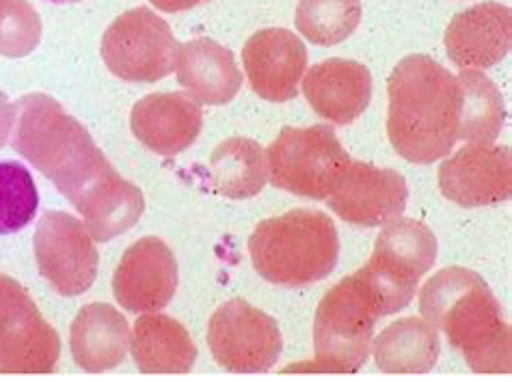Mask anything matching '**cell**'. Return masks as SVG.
Wrapping results in <instances>:
<instances>
[{
    "label": "cell",
    "mask_w": 512,
    "mask_h": 382,
    "mask_svg": "<svg viewBox=\"0 0 512 382\" xmlns=\"http://www.w3.org/2000/svg\"><path fill=\"white\" fill-rule=\"evenodd\" d=\"M389 143L413 165H433L452 154L461 126L458 78L426 54L404 57L387 80Z\"/></svg>",
    "instance_id": "6da1fadb"
},
{
    "label": "cell",
    "mask_w": 512,
    "mask_h": 382,
    "mask_svg": "<svg viewBox=\"0 0 512 382\" xmlns=\"http://www.w3.org/2000/svg\"><path fill=\"white\" fill-rule=\"evenodd\" d=\"M420 311L476 374L512 372L510 324L478 272L461 266L439 270L420 292Z\"/></svg>",
    "instance_id": "7a4b0ae2"
},
{
    "label": "cell",
    "mask_w": 512,
    "mask_h": 382,
    "mask_svg": "<svg viewBox=\"0 0 512 382\" xmlns=\"http://www.w3.org/2000/svg\"><path fill=\"white\" fill-rule=\"evenodd\" d=\"M11 145L52 180L72 206L115 173L87 128L46 93L22 95L16 102Z\"/></svg>",
    "instance_id": "3957f363"
},
{
    "label": "cell",
    "mask_w": 512,
    "mask_h": 382,
    "mask_svg": "<svg viewBox=\"0 0 512 382\" xmlns=\"http://www.w3.org/2000/svg\"><path fill=\"white\" fill-rule=\"evenodd\" d=\"M249 255L264 281L303 288L327 279L338 266V227L320 210H290L253 229Z\"/></svg>",
    "instance_id": "277c9868"
},
{
    "label": "cell",
    "mask_w": 512,
    "mask_h": 382,
    "mask_svg": "<svg viewBox=\"0 0 512 382\" xmlns=\"http://www.w3.org/2000/svg\"><path fill=\"white\" fill-rule=\"evenodd\" d=\"M379 318H383L381 300L366 275L357 270L335 283L320 300L314 318V363L288 367L286 372H359L370 357Z\"/></svg>",
    "instance_id": "5b68a950"
},
{
    "label": "cell",
    "mask_w": 512,
    "mask_h": 382,
    "mask_svg": "<svg viewBox=\"0 0 512 382\" xmlns=\"http://www.w3.org/2000/svg\"><path fill=\"white\" fill-rule=\"evenodd\" d=\"M268 182L292 195L322 201L338 186L350 156L333 126L284 128L266 149Z\"/></svg>",
    "instance_id": "8992f818"
},
{
    "label": "cell",
    "mask_w": 512,
    "mask_h": 382,
    "mask_svg": "<svg viewBox=\"0 0 512 382\" xmlns=\"http://www.w3.org/2000/svg\"><path fill=\"white\" fill-rule=\"evenodd\" d=\"M435 262L437 238L424 223L398 216L383 225L370 262L361 268L381 300L383 318L411 303L420 279Z\"/></svg>",
    "instance_id": "52a82bcc"
},
{
    "label": "cell",
    "mask_w": 512,
    "mask_h": 382,
    "mask_svg": "<svg viewBox=\"0 0 512 382\" xmlns=\"http://www.w3.org/2000/svg\"><path fill=\"white\" fill-rule=\"evenodd\" d=\"M178 39L150 7L121 13L102 35L100 52L109 72L124 83L152 85L175 72Z\"/></svg>",
    "instance_id": "ba28073f"
},
{
    "label": "cell",
    "mask_w": 512,
    "mask_h": 382,
    "mask_svg": "<svg viewBox=\"0 0 512 382\" xmlns=\"http://www.w3.org/2000/svg\"><path fill=\"white\" fill-rule=\"evenodd\" d=\"M61 357L57 331L22 285L0 275V374H52Z\"/></svg>",
    "instance_id": "9c48e42d"
},
{
    "label": "cell",
    "mask_w": 512,
    "mask_h": 382,
    "mask_svg": "<svg viewBox=\"0 0 512 382\" xmlns=\"http://www.w3.org/2000/svg\"><path fill=\"white\" fill-rule=\"evenodd\" d=\"M212 357L232 374L271 372L284 350L279 324L247 300L234 298L214 311L208 324Z\"/></svg>",
    "instance_id": "30bf717a"
},
{
    "label": "cell",
    "mask_w": 512,
    "mask_h": 382,
    "mask_svg": "<svg viewBox=\"0 0 512 382\" xmlns=\"http://www.w3.org/2000/svg\"><path fill=\"white\" fill-rule=\"evenodd\" d=\"M39 275L61 296L85 294L98 277L100 255L85 223L67 212H44L35 229Z\"/></svg>",
    "instance_id": "8fae6325"
},
{
    "label": "cell",
    "mask_w": 512,
    "mask_h": 382,
    "mask_svg": "<svg viewBox=\"0 0 512 382\" xmlns=\"http://www.w3.org/2000/svg\"><path fill=\"white\" fill-rule=\"evenodd\" d=\"M439 190L461 208H487L512 195L510 147L465 143L439 167Z\"/></svg>",
    "instance_id": "7c38bea8"
},
{
    "label": "cell",
    "mask_w": 512,
    "mask_h": 382,
    "mask_svg": "<svg viewBox=\"0 0 512 382\" xmlns=\"http://www.w3.org/2000/svg\"><path fill=\"white\" fill-rule=\"evenodd\" d=\"M407 199L409 186L398 171L350 160L327 203L344 223L370 229L402 216Z\"/></svg>",
    "instance_id": "4fadbf2b"
},
{
    "label": "cell",
    "mask_w": 512,
    "mask_h": 382,
    "mask_svg": "<svg viewBox=\"0 0 512 382\" xmlns=\"http://www.w3.org/2000/svg\"><path fill=\"white\" fill-rule=\"evenodd\" d=\"M178 290V262L167 244L147 236L126 249L113 275L117 303L132 313L163 311Z\"/></svg>",
    "instance_id": "5bb4252c"
},
{
    "label": "cell",
    "mask_w": 512,
    "mask_h": 382,
    "mask_svg": "<svg viewBox=\"0 0 512 382\" xmlns=\"http://www.w3.org/2000/svg\"><path fill=\"white\" fill-rule=\"evenodd\" d=\"M242 65L255 95L266 102H290L299 95L307 70V48L288 29H262L247 39Z\"/></svg>",
    "instance_id": "9a60e30c"
},
{
    "label": "cell",
    "mask_w": 512,
    "mask_h": 382,
    "mask_svg": "<svg viewBox=\"0 0 512 382\" xmlns=\"http://www.w3.org/2000/svg\"><path fill=\"white\" fill-rule=\"evenodd\" d=\"M201 126V104L186 91L150 93L134 104L130 113V128L139 143L167 158L191 147Z\"/></svg>",
    "instance_id": "2e32d148"
},
{
    "label": "cell",
    "mask_w": 512,
    "mask_h": 382,
    "mask_svg": "<svg viewBox=\"0 0 512 382\" xmlns=\"http://www.w3.org/2000/svg\"><path fill=\"white\" fill-rule=\"evenodd\" d=\"M512 13L508 5L480 3L452 18L446 31L450 61L461 70H487L508 57Z\"/></svg>",
    "instance_id": "e0dca14e"
},
{
    "label": "cell",
    "mask_w": 512,
    "mask_h": 382,
    "mask_svg": "<svg viewBox=\"0 0 512 382\" xmlns=\"http://www.w3.org/2000/svg\"><path fill=\"white\" fill-rule=\"evenodd\" d=\"M309 106L333 126H348L372 100V74L350 59H327L305 70L301 85Z\"/></svg>",
    "instance_id": "ac0fdd59"
},
{
    "label": "cell",
    "mask_w": 512,
    "mask_h": 382,
    "mask_svg": "<svg viewBox=\"0 0 512 382\" xmlns=\"http://www.w3.org/2000/svg\"><path fill=\"white\" fill-rule=\"evenodd\" d=\"M175 76L193 100L208 106L229 104L242 87V72L234 61V52L210 37L180 44Z\"/></svg>",
    "instance_id": "d6986e66"
},
{
    "label": "cell",
    "mask_w": 512,
    "mask_h": 382,
    "mask_svg": "<svg viewBox=\"0 0 512 382\" xmlns=\"http://www.w3.org/2000/svg\"><path fill=\"white\" fill-rule=\"evenodd\" d=\"M130 337L132 331L121 311L104 303L85 305L70 329L74 363L89 374L115 370L126 359Z\"/></svg>",
    "instance_id": "ffe728a7"
},
{
    "label": "cell",
    "mask_w": 512,
    "mask_h": 382,
    "mask_svg": "<svg viewBox=\"0 0 512 382\" xmlns=\"http://www.w3.org/2000/svg\"><path fill=\"white\" fill-rule=\"evenodd\" d=\"M130 352L143 374H188L197 361V346L188 331L158 311L134 322Z\"/></svg>",
    "instance_id": "44dd1931"
},
{
    "label": "cell",
    "mask_w": 512,
    "mask_h": 382,
    "mask_svg": "<svg viewBox=\"0 0 512 382\" xmlns=\"http://www.w3.org/2000/svg\"><path fill=\"white\" fill-rule=\"evenodd\" d=\"M370 352L385 374H428L441 352L439 331L424 318H402L381 331Z\"/></svg>",
    "instance_id": "7402d4cb"
},
{
    "label": "cell",
    "mask_w": 512,
    "mask_h": 382,
    "mask_svg": "<svg viewBox=\"0 0 512 382\" xmlns=\"http://www.w3.org/2000/svg\"><path fill=\"white\" fill-rule=\"evenodd\" d=\"M268 182L266 149L245 136L223 141L210 158V184L227 199H251Z\"/></svg>",
    "instance_id": "603a6c76"
},
{
    "label": "cell",
    "mask_w": 512,
    "mask_h": 382,
    "mask_svg": "<svg viewBox=\"0 0 512 382\" xmlns=\"http://www.w3.org/2000/svg\"><path fill=\"white\" fill-rule=\"evenodd\" d=\"M456 78L463 89L458 141L493 145L506 121V106L500 89L480 70H461Z\"/></svg>",
    "instance_id": "cb8c5ba5"
},
{
    "label": "cell",
    "mask_w": 512,
    "mask_h": 382,
    "mask_svg": "<svg viewBox=\"0 0 512 382\" xmlns=\"http://www.w3.org/2000/svg\"><path fill=\"white\" fill-rule=\"evenodd\" d=\"M361 16V0H301L296 31L316 46H335L357 31Z\"/></svg>",
    "instance_id": "d4e9b609"
},
{
    "label": "cell",
    "mask_w": 512,
    "mask_h": 382,
    "mask_svg": "<svg viewBox=\"0 0 512 382\" xmlns=\"http://www.w3.org/2000/svg\"><path fill=\"white\" fill-rule=\"evenodd\" d=\"M39 193L31 171L20 162H0V236L18 234L33 223Z\"/></svg>",
    "instance_id": "484cf974"
},
{
    "label": "cell",
    "mask_w": 512,
    "mask_h": 382,
    "mask_svg": "<svg viewBox=\"0 0 512 382\" xmlns=\"http://www.w3.org/2000/svg\"><path fill=\"white\" fill-rule=\"evenodd\" d=\"M42 18L29 0H3L0 5V54L29 57L42 42Z\"/></svg>",
    "instance_id": "4316f807"
},
{
    "label": "cell",
    "mask_w": 512,
    "mask_h": 382,
    "mask_svg": "<svg viewBox=\"0 0 512 382\" xmlns=\"http://www.w3.org/2000/svg\"><path fill=\"white\" fill-rule=\"evenodd\" d=\"M150 3L158 11L180 13V11H188V9H195L199 5H204V3H208V0H150Z\"/></svg>",
    "instance_id": "83f0119b"
},
{
    "label": "cell",
    "mask_w": 512,
    "mask_h": 382,
    "mask_svg": "<svg viewBox=\"0 0 512 382\" xmlns=\"http://www.w3.org/2000/svg\"><path fill=\"white\" fill-rule=\"evenodd\" d=\"M46 3H52V5H67V3H80V0H46Z\"/></svg>",
    "instance_id": "f1b7e54d"
},
{
    "label": "cell",
    "mask_w": 512,
    "mask_h": 382,
    "mask_svg": "<svg viewBox=\"0 0 512 382\" xmlns=\"http://www.w3.org/2000/svg\"><path fill=\"white\" fill-rule=\"evenodd\" d=\"M0 3H3V0H0Z\"/></svg>",
    "instance_id": "f546056e"
}]
</instances>
